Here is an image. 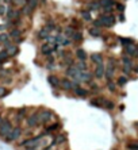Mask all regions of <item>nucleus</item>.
Segmentation results:
<instances>
[{"label":"nucleus","mask_w":138,"mask_h":150,"mask_svg":"<svg viewBox=\"0 0 138 150\" xmlns=\"http://www.w3.org/2000/svg\"><path fill=\"white\" fill-rule=\"evenodd\" d=\"M107 87L110 88V91H113V92L115 91V85L113 84V81H107Z\"/></svg>","instance_id":"4c0bfd02"},{"label":"nucleus","mask_w":138,"mask_h":150,"mask_svg":"<svg viewBox=\"0 0 138 150\" xmlns=\"http://www.w3.org/2000/svg\"><path fill=\"white\" fill-rule=\"evenodd\" d=\"M125 53L126 54H129V56H133L135 54V47L133 46V45H129V46H125Z\"/></svg>","instance_id":"b1692460"},{"label":"nucleus","mask_w":138,"mask_h":150,"mask_svg":"<svg viewBox=\"0 0 138 150\" xmlns=\"http://www.w3.org/2000/svg\"><path fill=\"white\" fill-rule=\"evenodd\" d=\"M100 22H102L103 27H113L114 25H115V22H117V19H115V16L113 15V14H103V15H100Z\"/></svg>","instance_id":"7ed1b4c3"},{"label":"nucleus","mask_w":138,"mask_h":150,"mask_svg":"<svg viewBox=\"0 0 138 150\" xmlns=\"http://www.w3.org/2000/svg\"><path fill=\"white\" fill-rule=\"evenodd\" d=\"M5 15L8 18V21H18V19H21V15L22 12L19 10H15V8H7V12H5Z\"/></svg>","instance_id":"0eeeda50"},{"label":"nucleus","mask_w":138,"mask_h":150,"mask_svg":"<svg viewBox=\"0 0 138 150\" xmlns=\"http://www.w3.org/2000/svg\"><path fill=\"white\" fill-rule=\"evenodd\" d=\"M134 57H137V58H138V46L135 47V54H134Z\"/></svg>","instance_id":"a19ab883"},{"label":"nucleus","mask_w":138,"mask_h":150,"mask_svg":"<svg viewBox=\"0 0 138 150\" xmlns=\"http://www.w3.org/2000/svg\"><path fill=\"white\" fill-rule=\"evenodd\" d=\"M56 49H57V45H54V43H47V42H46L45 45H42L41 52H42V54L47 56V54H51L53 52H56Z\"/></svg>","instance_id":"1a4fd4ad"},{"label":"nucleus","mask_w":138,"mask_h":150,"mask_svg":"<svg viewBox=\"0 0 138 150\" xmlns=\"http://www.w3.org/2000/svg\"><path fill=\"white\" fill-rule=\"evenodd\" d=\"M65 141H67V135L58 134V135H56V139L53 141V143H54V145H58V143H64Z\"/></svg>","instance_id":"6ab92c4d"},{"label":"nucleus","mask_w":138,"mask_h":150,"mask_svg":"<svg viewBox=\"0 0 138 150\" xmlns=\"http://www.w3.org/2000/svg\"><path fill=\"white\" fill-rule=\"evenodd\" d=\"M119 42L122 45H125V46H129V45H133L134 43V41L131 38H119Z\"/></svg>","instance_id":"a878e982"},{"label":"nucleus","mask_w":138,"mask_h":150,"mask_svg":"<svg viewBox=\"0 0 138 150\" xmlns=\"http://www.w3.org/2000/svg\"><path fill=\"white\" fill-rule=\"evenodd\" d=\"M4 27L5 26H3V25H1V26H0V30H4Z\"/></svg>","instance_id":"c03bdc74"},{"label":"nucleus","mask_w":138,"mask_h":150,"mask_svg":"<svg viewBox=\"0 0 138 150\" xmlns=\"http://www.w3.org/2000/svg\"><path fill=\"white\" fill-rule=\"evenodd\" d=\"M39 115V124H45L53 118V112L50 110H42L41 112H38Z\"/></svg>","instance_id":"423d86ee"},{"label":"nucleus","mask_w":138,"mask_h":150,"mask_svg":"<svg viewBox=\"0 0 138 150\" xmlns=\"http://www.w3.org/2000/svg\"><path fill=\"white\" fill-rule=\"evenodd\" d=\"M39 4V0H26V5H29L31 10L34 11Z\"/></svg>","instance_id":"412c9836"},{"label":"nucleus","mask_w":138,"mask_h":150,"mask_svg":"<svg viewBox=\"0 0 138 150\" xmlns=\"http://www.w3.org/2000/svg\"><path fill=\"white\" fill-rule=\"evenodd\" d=\"M88 33H89V35L96 37V38L102 35V31H100V29H97V27H91V29L88 30Z\"/></svg>","instance_id":"aec40b11"},{"label":"nucleus","mask_w":138,"mask_h":150,"mask_svg":"<svg viewBox=\"0 0 138 150\" xmlns=\"http://www.w3.org/2000/svg\"><path fill=\"white\" fill-rule=\"evenodd\" d=\"M134 72H135V73H138V65H137L135 68H134Z\"/></svg>","instance_id":"37998d69"},{"label":"nucleus","mask_w":138,"mask_h":150,"mask_svg":"<svg viewBox=\"0 0 138 150\" xmlns=\"http://www.w3.org/2000/svg\"><path fill=\"white\" fill-rule=\"evenodd\" d=\"M7 93H8V92H7V89H5L4 87H0V99H1V98H4V96L7 95Z\"/></svg>","instance_id":"c9c22d12"},{"label":"nucleus","mask_w":138,"mask_h":150,"mask_svg":"<svg viewBox=\"0 0 138 150\" xmlns=\"http://www.w3.org/2000/svg\"><path fill=\"white\" fill-rule=\"evenodd\" d=\"M99 3H100V7L104 8V7H113L115 4V1L114 0H99Z\"/></svg>","instance_id":"4be33fe9"},{"label":"nucleus","mask_w":138,"mask_h":150,"mask_svg":"<svg viewBox=\"0 0 138 150\" xmlns=\"http://www.w3.org/2000/svg\"><path fill=\"white\" fill-rule=\"evenodd\" d=\"M69 39H71V42H81L83 41V34L80 33V31H75Z\"/></svg>","instance_id":"f3484780"},{"label":"nucleus","mask_w":138,"mask_h":150,"mask_svg":"<svg viewBox=\"0 0 138 150\" xmlns=\"http://www.w3.org/2000/svg\"><path fill=\"white\" fill-rule=\"evenodd\" d=\"M92 60V62H95V64H103V56L100 54V53H92L91 57H89Z\"/></svg>","instance_id":"dca6fc26"},{"label":"nucleus","mask_w":138,"mask_h":150,"mask_svg":"<svg viewBox=\"0 0 138 150\" xmlns=\"http://www.w3.org/2000/svg\"><path fill=\"white\" fill-rule=\"evenodd\" d=\"M126 83H127V77H125V76H121V77L118 78V85L123 87V85H125Z\"/></svg>","instance_id":"2f4dec72"},{"label":"nucleus","mask_w":138,"mask_h":150,"mask_svg":"<svg viewBox=\"0 0 138 150\" xmlns=\"http://www.w3.org/2000/svg\"><path fill=\"white\" fill-rule=\"evenodd\" d=\"M81 73H83V72L76 66V65H72V66H69V68L67 69V74L69 76V77L75 78V81H76V80H80V76H81Z\"/></svg>","instance_id":"20e7f679"},{"label":"nucleus","mask_w":138,"mask_h":150,"mask_svg":"<svg viewBox=\"0 0 138 150\" xmlns=\"http://www.w3.org/2000/svg\"><path fill=\"white\" fill-rule=\"evenodd\" d=\"M1 122H3V118H1V116H0V124H1Z\"/></svg>","instance_id":"a18cd8bd"},{"label":"nucleus","mask_w":138,"mask_h":150,"mask_svg":"<svg viewBox=\"0 0 138 150\" xmlns=\"http://www.w3.org/2000/svg\"><path fill=\"white\" fill-rule=\"evenodd\" d=\"M127 147L130 150H138V143H129Z\"/></svg>","instance_id":"e433bc0d"},{"label":"nucleus","mask_w":138,"mask_h":150,"mask_svg":"<svg viewBox=\"0 0 138 150\" xmlns=\"http://www.w3.org/2000/svg\"><path fill=\"white\" fill-rule=\"evenodd\" d=\"M12 130V123L8 119H3L1 124H0V138H7V135L11 133Z\"/></svg>","instance_id":"f257e3e1"},{"label":"nucleus","mask_w":138,"mask_h":150,"mask_svg":"<svg viewBox=\"0 0 138 150\" xmlns=\"http://www.w3.org/2000/svg\"><path fill=\"white\" fill-rule=\"evenodd\" d=\"M26 124L29 126V127H37L38 124H39V115L38 112L35 114H31L30 116H27V119H26Z\"/></svg>","instance_id":"6e6552de"},{"label":"nucleus","mask_w":138,"mask_h":150,"mask_svg":"<svg viewBox=\"0 0 138 150\" xmlns=\"http://www.w3.org/2000/svg\"><path fill=\"white\" fill-rule=\"evenodd\" d=\"M88 8H89V11H97L99 8H102V7H100V3H99V1H92Z\"/></svg>","instance_id":"bb28decb"},{"label":"nucleus","mask_w":138,"mask_h":150,"mask_svg":"<svg viewBox=\"0 0 138 150\" xmlns=\"http://www.w3.org/2000/svg\"><path fill=\"white\" fill-rule=\"evenodd\" d=\"M76 66L79 68V69H80L81 72H85V70H88V65H87V62H84V61H80V62H79V64L76 65Z\"/></svg>","instance_id":"cd10ccee"},{"label":"nucleus","mask_w":138,"mask_h":150,"mask_svg":"<svg viewBox=\"0 0 138 150\" xmlns=\"http://www.w3.org/2000/svg\"><path fill=\"white\" fill-rule=\"evenodd\" d=\"M8 58H10V56H8V53L5 52V50H1V52H0V64L7 62L8 61Z\"/></svg>","instance_id":"5701e85b"},{"label":"nucleus","mask_w":138,"mask_h":150,"mask_svg":"<svg viewBox=\"0 0 138 150\" xmlns=\"http://www.w3.org/2000/svg\"><path fill=\"white\" fill-rule=\"evenodd\" d=\"M60 87L65 91H73V81L69 80V78H61V83H60Z\"/></svg>","instance_id":"f8f14e48"},{"label":"nucleus","mask_w":138,"mask_h":150,"mask_svg":"<svg viewBox=\"0 0 138 150\" xmlns=\"http://www.w3.org/2000/svg\"><path fill=\"white\" fill-rule=\"evenodd\" d=\"M104 107L108 110H113L114 108V103L111 102V100H106V103H104Z\"/></svg>","instance_id":"f704fd0d"},{"label":"nucleus","mask_w":138,"mask_h":150,"mask_svg":"<svg viewBox=\"0 0 138 150\" xmlns=\"http://www.w3.org/2000/svg\"><path fill=\"white\" fill-rule=\"evenodd\" d=\"M122 62H123V65H126V66H131L133 68V62H131V60H130V57H125L122 58Z\"/></svg>","instance_id":"c756f323"},{"label":"nucleus","mask_w":138,"mask_h":150,"mask_svg":"<svg viewBox=\"0 0 138 150\" xmlns=\"http://www.w3.org/2000/svg\"><path fill=\"white\" fill-rule=\"evenodd\" d=\"M14 0H4V3H12Z\"/></svg>","instance_id":"79ce46f5"},{"label":"nucleus","mask_w":138,"mask_h":150,"mask_svg":"<svg viewBox=\"0 0 138 150\" xmlns=\"http://www.w3.org/2000/svg\"><path fill=\"white\" fill-rule=\"evenodd\" d=\"M117 8H118V11H121V12H122V11L125 10V5H123V4H119V3H118V4H117Z\"/></svg>","instance_id":"ea45409f"},{"label":"nucleus","mask_w":138,"mask_h":150,"mask_svg":"<svg viewBox=\"0 0 138 150\" xmlns=\"http://www.w3.org/2000/svg\"><path fill=\"white\" fill-rule=\"evenodd\" d=\"M114 73H115V61H114V58H110L108 64H107V68H106V73H104L108 81H111Z\"/></svg>","instance_id":"39448f33"},{"label":"nucleus","mask_w":138,"mask_h":150,"mask_svg":"<svg viewBox=\"0 0 138 150\" xmlns=\"http://www.w3.org/2000/svg\"><path fill=\"white\" fill-rule=\"evenodd\" d=\"M47 80H49V83H50L51 87H54V88H60V83H61V80L57 77V76H49L47 77Z\"/></svg>","instance_id":"2eb2a0df"},{"label":"nucleus","mask_w":138,"mask_h":150,"mask_svg":"<svg viewBox=\"0 0 138 150\" xmlns=\"http://www.w3.org/2000/svg\"><path fill=\"white\" fill-rule=\"evenodd\" d=\"M22 12H25L26 15H31V14H33V10H31L30 7H29V5H23V10H22Z\"/></svg>","instance_id":"72a5a7b5"},{"label":"nucleus","mask_w":138,"mask_h":150,"mask_svg":"<svg viewBox=\"0 0 138 150\" xmlns=\"http://www.w3.org/2000/svg\"><path fill=\"white\" fill-rule=\"evenodd\" d=\"M81 18L84 19V21H87V22L92 21V18H91V14H89V11H83V12H81Z\"/></svg>","instance_id":"c85d7f7f"},{"label":"nucleus","mask_w":138,"mask_h":150,"mask_svg":"<svg viewBox=\"0 0 138 150\" xmlns=\"http://www.w3.org/2000/svg\"><path fill=\"white\" fill-rule=\"evenodd\" d=\"M4 46L7 47V49H4V50L8 53V56H10V57H14V56H16V54L19 53L18 46H15V45H11V46H10V42H8L7 45H4Z\"/></svg>","instance_id":"ddd939ff"},{"label":"nucleus","mask_w":138,"mask_h":150,"mask_svg":"<svg viewBox=\"0 0 138 150\" xmlns=\"http://www.w3.org/2000/svg\"><path fill=\"white\" fill-rule=\"evenodd\" d=\"M57 129H60V123H54L50 127H46V133H50V131H56Z\"/></svg>","instance_id":"7c9ffc66"},{"label":"nucleus","mask_w":138,"mask_h":150,"mask_svg":"<svg viewBox=\"0 0 138 150\" xmlns=\"http://www.w3.org/2000/svg\"><path fill=\"white\" fill-rule=\"evenodd\" d=\"M8 35H10V39H15L18 43L23 41V38H22V31L18 30V29H12Z\"/></svg>","instance_id":"9b49d317"},{"label":"nucleus","mask_w":138,"mask_h":150,"mask_svg":"<svg viewBox=\"0 0 138 150\" xmlns=\"http://www.w3.org/2000/svg\"><path fill=\"white\" fill-rule=\"evenodd\" d=\"M49 34H50V31L47 30L46 27H43V29H41V30L38 31V38L39 39H46L49 37Z\"/></svg>","instance_id":"a211bd4d"},{"label":"nucleus","mask_w":138,"mask_h":150,"mask_svg":"<svg viewBox=\"0 0 138 150\" xmlns=\"http://www.w3.org/2000/svg\"><path fill=\"white\" fill-rule=\"evenodd\" d=\"M123 72L126 73V74H129V73L131 72V66H126V65H123Z\"/></svg>","instance_id":"58836bf2"},{"label":"nucleus","mask_w":138,"mask_h":150,"mask_svg":"<svg viewBox=\"0 0 138 150\" xmlns=\"http://www.w3.org/2000/svg\"><path fill=\"white\" fill-rule=\"evenodd\" d=\"M75 31H76V30H75L72 26H68V27H65V30H64V35L67 37V38H71L72 34H73Z\"/></svg>","instance_id":"393cba45"},{"label":"nucleus","mask_w":138,"mask_h":150,"mask_svg":"<svg viewBox=\"0 0 138 150\" xmlns=\"http://www.w3.org/2000/svg\"><path fill=\"white\" fill-rule=\"evenodd\" d=\"M104 73H106V66L103 64H97L95 66V70H93V76L96 78H102L104 76Z\"/></svg>","instance_id":"9d476101"},{"label":"nucleus","mask_w":138,"mask_h":150,"mask_svg":"<svg viewBox=\"0 0 138 150\" xmlns=\"http://www.w3.org/2000/svg\"><path fill=\"white\" fill-rule=\"evenodd\" d=\"M89 1H92V0H89Z\"/></svg>","instance_id":"49530a36"},{"label":"nucleus","mask_w":138,"mask_h":150,"mask_svg":"<svg viewBox=\"0 0 138 150\" xmlns=\"http://www.w3.org/2000/svg\"><path fill=\"white\" fill-rule=\"evenodd\" d=\"M22 134H23V130H22L21 127H18V126H16V127H12L11 133L7 135L5 141H7V142H15V141H18L21 138Z\"/></svg>","instance_id":"f03ea898"},{"label":"nucleus","mask_w":138,"mask_h":150,"mask_svg":"<svg viewBox=\"0 0 138 150\" xmlns=\"http://www.w3.org/2000/svg\"><path fill=\"white\" fill-rule=\"evenodd\" d=\"M5 12H7L5 4L4 3H0V16H5Z\"/></svg>","instance_id":"473e14b6"},{"label":"nucleus","mask_w":138,"mask_h":150,"mask_svg":"<svg viewBox=\"0 0 138 150\" xmlns=\"http://www.w3.org/2000/svg\"><path fill=\"white\" fill-rule=\"evenodd\" d=\"M76 58L79 60V61H84V62H87V52L84 50V49H77L76 50Z\"/></svg>","instance_id":"4468645a"}]
</instances>
